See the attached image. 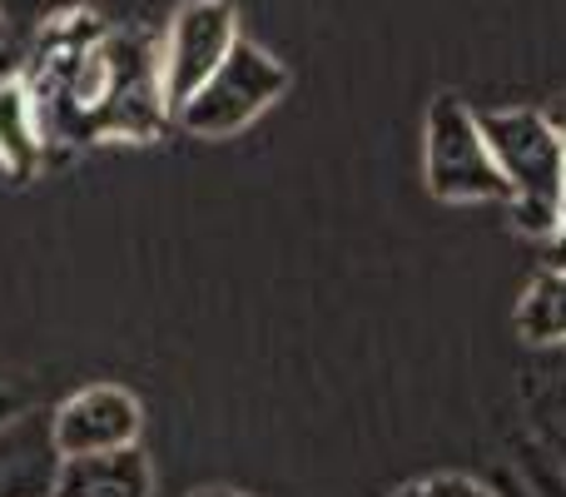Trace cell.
<instances>
[{
	"label": "cell",
	"instance_id": "10",
	"mask_svg": "<svg viewBox=\"0 0 566 497\" xmlns=\"http://www.w3.org/2000/svg\"><path fill=\"white\" fill-rule=\"evenodd\" d=\"M517 333L537 349L566 343V269H547L532 279V289L517 303Z\"/></svg>",
	"mask_w": 566,
	"mask_h": 497
},
{
	"label": "cell",
	"instance_id": "12",
	"mask_svg": "<svg viewBox=\"0 0 566 497\" xmlns=\"http://www.w3.org/2000/svg\"><path fill=\"white\" fill-rule=\"evenodd\" d=\"M392 497H492L482 483L472 478H458V473H448V478H428V483H412V488L392 493Z\"/></svg>",
	"mask_w": 566,
	"mask_h": 497
},
{
	"label": "cell",
	"instance_id": "7",
	"mask_svg": "<svg viewBox=\"0 0 566 497\" xmlns=\"http://www.w3.org/2000/svg\"><path fill=\"white\" fill-rule=\"evenodd\" d=\"M60 473V448L50 413H20L0 423V497H50Z\"/></svg>",
	"mask_w": 566,
	"mask_h": 497
},
{
	"label": "cell",
	"instance_id": "1",
	"mask_svg": "<svg viewBox=\"0 0 566 497\" xmlns=\"http://www.w3.org/2000/svg\"><path fill=\"white\" fill-rule=\"evenodd\" d=\"M40 125L75 139L125 135L149 139L175 120L159 75V50L139 35H85L65 40L55 55V85L40 100Z\"/></svg>",
	"mask_w": 566,
	"mask_h": 497
},
{
	"label": "cell",
	"instance_id": "15",
	"mask_svg": "<svg viewBox=\"0 0 566 497\" xmlns=\"http://www.w3.org/2000/svg\"><path fill=\"white\" fill-rule=\"evenodd\" d=\"M189 497H239V493H229V488H205V493H189Z\"/></svg>",
	"mask_w": 566,
	"mask_h": 497
},
{
	"label": "cell",
	"instance_id": "3",
	"mask_svg": "<svg viewBox=\"0 0 566 497\" xmlns=\"http://www.w3.org/2000/svg\"><path fill=\"white\" fill-rule=\"evenodd\" d=\"M422 175L432 199L448 205H507V179L482 135V115H472L458 95H438L422 135Z\"/></svg>",
	"mask_w": 566,
	"mask_h": 497
},
{
	"label": "cell",
	"instance_id": "5",
	"mask_svg": "<svg viewBox=\"0 0 566 497\" xmlns=\"http://www.w3.org/2000/svg\"><path fill=\"white\" fill-rule=\"evenodd\" d=\"M239 10L229 0H185L169 15L165 45H159V75H165V100L179 110L239 45Z\"/></svg>",
	"mask_w": 566,
	"mask_h": 497
},
{
	"label": "cell",
	"instance_id": "14",
	"mask_svg": "<svg viewBox=\"0 0 566 497\" xmlns=\"http://www.w3.org/2000/svg\"><path fill=\"white\" fill-rule=\"evenodd\" d=\"M20 413H25V408H20V398H15V393H10V389H0V423L20 418Z\"/></svg>",
	"mask_w": 566,
	"mask_h": 497
},
{
	"label": "cell",
	"instance_id": "9",
	"mask_svg": "<svg viewBox=\"0 0 566 497\" xmlns=\"http://www.w3.org/2000/svg\"><path fill=\"white\" fill-rule=\"evenodd\" d=\"M40 149H45V125H40L35 90L25 80L6 75L0 80V169L30 175Z\"/></svg>",
	"mask_w": 566,
	"mask_h": 497
},
{
	"label": "cell",
	"instance_id": "11",
	"mask_svg": "<svg viewBox=\"0 0 566 497\" xmlns=\"http://www.w3.org/2000/svg\"><path fill=\"white\" fill-rule=\"evenodd\" d=\"M95 0H0L6 35H50L60 25H80Z\"/></svg>",
	"mask_w": 566,
	"mask_h": 497
},
{
	"label": "cell",
	"instance_id": "8",
	"mask_svg": "<svg viewBox=\"0 0 566 497\" xmlns=\"http://www.w3.org/2000/svg\"><path fill=\"white\" fill-rule=\"evenodd\" d=\"M155 493V468L135 448L115 453H85V458H60L55 493L50 497H149Z\"/></svg>",
	"mask_w": 566,
	"mask_h": 497
},
{
	"label": "cell",
	"instance_id": "2",
	"mask_svg": "<svg viewBox=\"0 0 566 497\" xmlns=\"http://www.w3.org/2000/svg\"><path fill=\"white\" fill-rule=\"evenodd\" d=\"M482 135H488L502 179H507V205L517 229L557 235L566 135L537 110H492V115H482Z\"/></svg>",
	"mask_w": 566,
	"mask_h": 497
},
{
	"label": "cell",
	"instance_id": "13",
	"mask_svg": "<svg viewBox=\"0 0 566 497\" xmlns=\"http://www.w3.org/2000/svg\"><path fill=\"white\" fill-rule=\"evenodd\" d=\"M552 253H557V269H566V175H562V219H557V235H552Z\"/></svg>",
	"mask_w": 566,
	"mask_h": 497
},
{
	"label": "cell",
	"instance_id": "4",
	"mask_svg": "<svg viewBox=\"0 0 566 497\" xmlns=\"http://www.w3.org/2000/svg\"><path fill=\"white\" fill-rule=\"evenodd\" d=\"M289 90V70L254 40H239L229 60L175 110V120L199 139H229L249 130Z\"/></svg>",
	"mask_w": 566,
	"mask_h": 497
},
{
	"label": "cell",
	"instance_id": "6",
	"mask_svg": "<svg viewBox=\"0 0 566 497\" xmlns=\"http://www.w3.org/2000/svg\"><path fill=\"white\" fill-rule=\"evenodd\" d=\"M139 428H145V418H139L135 393L115 389V383L80 389V393H70L60 408H50V433H55L60 458L135 448Z\"/></svg>",
	"mask_w": 566,
	"mask_h": 497
}]
</instances>
